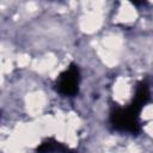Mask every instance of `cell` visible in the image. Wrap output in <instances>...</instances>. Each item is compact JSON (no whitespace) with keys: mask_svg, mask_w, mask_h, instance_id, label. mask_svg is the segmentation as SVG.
<instances>
[{"mask_svg":"<svg viewBox=\"0 0 153 153\" xmlns=\"http://www.w3.org/2000/svg\"><path fill=\"white\" fill-rule=\"evenodd\" d=\"M148 99H149V90H148L147 84H140L136 90V94H135L131 106H134L135 109L141 111L142 106L148 102Z\"/></svg>","mask_w":153,"mask_h":153,"instance_id":"3957f363","label":"cell"},{"mask_svg":"<svg viewBox=\"0 0 153 153\" xmlns=\"http://www.w3.org/2000/svg\"><path fill=\"white\" fill-rule=\"evenodd\" d=\"M79 85V69L78 66L71 65L68 69H66L59 78L57 90L61 94L65 96H74L78 92Z\"/></svg>","mask_w":153,"mask_h":153,"instance_id":"7a4b0ae2","label":"cell"},{"mask_svg":"<svg viewBox=\"0 0 153 153\" xmlns=\"http://www.w3.org/2000/svg\"><path fill=\"white\" fill-rule=\"evenodd\" d=\"M65 151V147L54 141V140H48V141H44L38 148H37V152L38 153H62Z\"/></svg>","mask_w":153,"mask_h":153,"instance_id":"277c9868","label":"cell"},{"mask_svg":"<svg viewBox=\"0 0 153 153\" xmlns=\"http://www.w3.org/2000/svg\"><path fill=\"white\" fill-rule=\"evenodd\" d=\"M140 111L134 106H129L127 109H118L111 115V123L115 128L120 130H127L130 133H137L140 129L139 117Z\"/></svg>","mask_w":153,"mask_h":153,"instance_id":"6da1fadb","label":"cell"}]
</instances>
